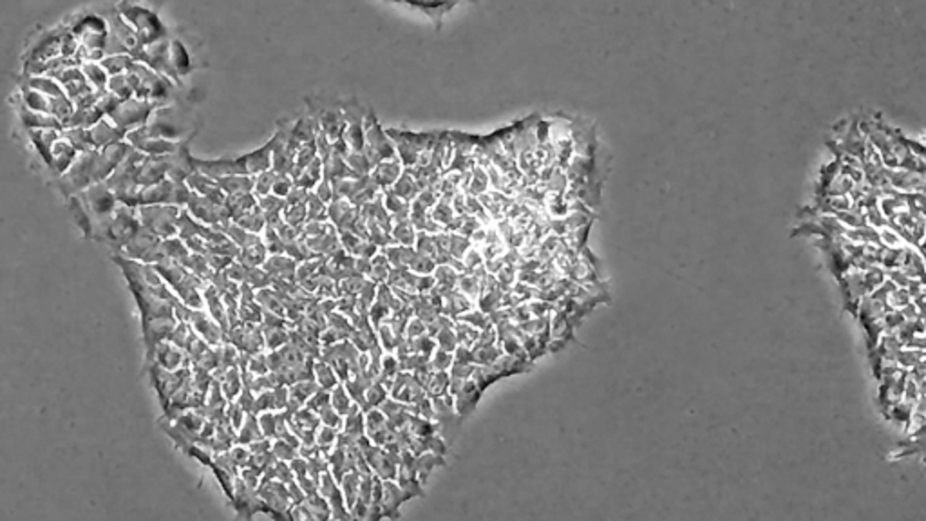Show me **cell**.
<instances>
[{
	"instance_id": "6da1fadb",
	"label": "cell",
	"mask_w": 926,
	"mask_h": 521,
	"mask_svg": "<svg viewBox=\"0 0 926 521\" xmlns=\"http://www.w3.org/2000/svg\"><path fill=\"white\" fill-rule=\"evenodd\" d=\"M116 8L123 19L132 26L141 47L167 37V29L159 20L156 10L145 4L143 0H122Z\"/></svg>"
},
{
	"instance_id": "7a4b0ae2",
	"label": "cell",
	"mask_w": 926,
	"mask_h": 521,
	"mask_svg": "<svg viewBox=\"0 0 926 521\" xmlns=\"http://www.w3.org/2000/svg\"><path fill=\"white\" fill-rule=\"evenodd\" d=\"M140 225L159 239L174 237L177 232L179 209L176 205H141L136 207Z\"/></svg>"
},
{
	"instance_id": "3957f363",
	"label": "cell",
	"mask_w": 926,
	"mask_h": 521,
	"mask_svg": "<svg viewBox=\"0 0 926 521\" xmlns=\"http://www.w3.org/2000/svg\"><path fill=\"white\" fill-rule=\"evenodd\" d=\"M140 228V219H138V212H136L134 207H127V205L120 203L116 210H114L111 221H109L104 245L111 246L113 250H116V254H120L123 246L131 241V237Z\"/></svg>"
},
{
	"instance_id": "277c9868",
	"label": "cell",
	"mask_w": 926,
	"mask_h": 521,
	"mask_svg": "<svg viewBox=\"0 0 926 521\" xmlns=\"http://www.w3.org/2000/svg\"><path fill=\"white\" fill-rule=\"evenodd\" d=\"M158 105L159 104H156V102L143 100V98H138V96H131V98L120 102V104L116 105V109L109 114L107 118L113 120L123 132H129L132 131V129L141 127V125H145V123L149 122L150 114L154 113V109H156Z\"/></svg>"
},
{
	"instance_id": "5b68a950",
	"label": "cell",
	"mask_w": 926,
	"mask_h": 521,
	"mask_svg": "<svg viewBox=\"0 0 926 521\" xmlns=\"http://www.w3.org/2000/svg\"><path fill=\"white\" fill-rule=\"evenodd\" d=\"M80 198V201L83 203L86 210L89 212L90 216V223L98 221V219H105L111 218L116 210L118 203L116 195L114 192L111 191L105 182L99 183H93L87 189L77 194ZM93 234V232H90Z\"/></svg>"
},
{
	"instance_id": "8992f818",
	"label": "cell",
	"mask_w": 926,
	"mask_h": 521,
	"mask_svg": "<svg viewBox=\"0 0 926 521\" xmlns=\"http://www.w3.org/2000/svg\"><path fill=\"white\" fill-rule=\"evenodd\" d=\"M120 254L129 259H134V261H141V263L149 264H156L163 261V259H167L165 257V250H163V239L154 236L152 232L145 230L143 227L131 237V241L123 246Z\"/></svg>"
},
{
	"instance_id": "52a82bcc",
	"label": "cell",
	"mask_w": 926,
	"mask_h": 521,
	"mask_svg": "<svg viewBox=\"0 0 926 521\" xmlns=\"http://www.w3.org/2000/svg\"><path fill=\"white\" fill-rule=\"evenodd\" d=\"M60 35L62 31H56V29L42 33L40 37L29 46L27 53L24 55V60H49L60 56Z\"/></svg>"
},
{
	"instance_id": "ba28073f",
	"label": "cell",
	"mask_w": 926,
	"mask_h": 521,
	"mask_svg": "<svg viewBox=\"0 0 926 521\" xmlns=\"http://www.w3.org/2000/svg\"><path fill=\"white\" fill-rule=\"evenodd\" d=\"M87 131H89V140L93 149H104V147L111 145L114 141L125 140V132L118 127L113 120L107 118V116L98 120V122H96L95 125H90Z\"/></svg>"
},
{
	"instance_id": "9c48e42d",
	"label": "cell",
	"mask_w": 926,
	"mask_h": 521,
	"mask_svg": "<svg viewBox=\"0 0 926 521\" xmlns=\"http://www.w3.org/2000/svg\"><path fill=\"white\" fill-rule=\"evenodd\" d=\"M167 177V158L165 156L145 154L136 170V179L140 186H149Z\"/></svg>"
},
{
	"instance_id": "30bf717a",
	"label": "cell",
	"mask_w": 926,
	"mask_h": 521,
	"mask_svg": "<svg viewBox=\"0 0 926 521\" xmlns=\"http://www.w3.org/2000/svg\"><path fill=\"white\" fill-rule=\"evenodd\" d=\"M78 150L69 143L65 138L60 134L58 140L54 141L53 147H51V163H49V170L54 174V176L58 177L62 176L65 170L72 165V161L77 159Z\"/></svg>"
},
{
	"instance_id": "8fae6325",
	"label": "cell",
	"mask_w": 926,
	"mask_h": 521,
	"mask_svg": "<svg viewBox=\"0 0 926 521\" xmlns=\"http://www.w3.org/2000/svg\"><path fill=\"white\" fill-rule=\"evenodd\" d=\"M183 360H185V357H183V349L177 348L176 344H172L170 340H163V342H159V344L156 346V349H154L152 362L156 364V366L163 367V369H167V371H176V369H179V367L183 366Z\"/></svg>"
},
{
	"instance_id": "7c38bea8",
	"label": "cell",
	"mask_w": 926,
	"mask_h": 521,
	"mask_svg": "<svg viewBox=\"0 0 926 521\" xmlns=\"http://www.w3.org/2000/svg\"><path fill=\"white\" fill-rule=\"evenodd\" d=\"M18 118L26 131L29 129H58L62 131L63 125L58 118H54L49 113H38V111L27 109L26 105L18 102Z\"/></svg>"
},
{
	"instance_id": "4fadbf2b",
	"label": "cell",
	"mask_w": 926,
	"mask_h": 521,
	"mask_svg": "<svg viewBox=\"0 0 926 521\" xmlns=\"http://www.w3.org/2000/svg\"><path fill=\"white\" fill-rule=\"evenodd\" d=\"M27 136H29V141H31V145L35 147V150L38 152L42 159H44V163L49 167L51 163V147L60 136L58 129H29L27 131Z\"/></svg>"
},
{
	"instance_id": "5bb4252c",
	"label": "cell",
	"mask_w": 926,
	"mask_h": 521,
	"mask_svg": "<svg viewBox=\"0 0 926 521\" xmlns=\"http://www.w3.org/2000/svg\"><path fill=\"white\" fill-rule=\"evenodd\" d=\"M168 56H170V64L177 77H185V74L190 73L192 62H190L189 51L183 46V42L172 40L170 47H168Z\"/></svg>"
},
{
	"instance_id": "9a60e30c",
	"label": "cell",
	"mask_w": 926,
	"mask_h": 521,
	"mask_svg": "<svg viewBox=\"0 0 926 521\" xmlns=\"http://www.w3.org/2000/svg\"><path fill=\"white\" fill-rule=\"evenodd\" d=\"M80 69L81 73H83V78H86L95 91H105L107 89L109 74L105 73V69L102 67L99 62H81Z\"/></svg>"
},
{
	"instance_id": "2e32d148",
	"label": "cell",
	"mask_w": 926,
	"mask_h": 521,
	"mask_svg": "<svg viewBox=\"0 0 926 521\" xmlns=\"http://www.w3.org/2000/svg\"><path fill=\"white\" fill-rule=\"evenodd\" d=\"M104 118V114L102 111L96 107V105H89V107H77L72 116L69 118L67 125L65 127H86L89 129L90 125H95L98 120Z\"/></svg>"
},
{
	"instance_id": "e0dca14e",
	"label": "cell",
	"mask_w": 926,
	"mask_h": 521,
	"mask_svg": "<svg viewBox=\"0 0 926 521\" xmlns=\"http://www.w3.org/2000/svg\"><path fill=\"white\" fill-rule=\"evenodd\" d=\"M20 104L31 111L49 113V96H45L44 93L31 89V87H20Z\"/></svg>"
},
{
	"instance_id": "ac0fdd59",
	"label": "cell",
	"mask_w": 926,
	"mask_h": 521,
	"mask_svg": "<svg viewBox=\"0 0 926 521\" xmlns=\"http://www.w3.org/2000/svg\"><path fill=\"white\" fill-rule=\"evenodd\" d=\"M107 91L114 93L120 100H127V98L134 96V87H132L131 74L129 73L111 74L107 80Z\"/></svg>"
},
{
	"instance_id": "d6986e66",
	"label": "cell",
	"mask_w": 926,
	"mask_h": 521,
	"mask_svg": "<svg viewBox=\"0 0 926 521\" xmlns=\"http://www.w3.org/2000/svg\"><path fill=\"white\" fill-rule=\"evenodd\" d=\"M132 60L134 58H132L131 53H116V55H105L104 58L99 60V64L105 69V73L111 77V74L127 73V69L131 67Z\"/></svg>"
},
{
	"instance_id": "ffe728a7",
	"label": "cell",
	"mask_w": 926,
	"mask_h": 521,
	"mask_svg": "<svg viewBox=\"0 0 926 521\" xmlns=\"http://www.w3.org/2000/svg\"><path fill=\"white\" fill-rule=\"evenodd\" d=\"M60 134H62V136L65 138V140H67L78 152L93 149L89 140V131H87L86 127H63L62 131H60Z\"/></svg>"
},
{
	"instance_id": "44dd1931",
	"label": "cell",
	"mask_w": 926,
	"mask_h": 521,
	"mask_svg": "<svg viewBox=\"0 0 926 521\" xmlns=\"http://www.w3.org/2000/svg\"><path fill=\"white\" fill-rule=\"evenodd\" d=\"M78 49H80V42H78V38L69 31V28H63L62 35H60V56H63V58H74Z\"/></svg>"
},
{
	"instance_id": "7402d4cb",
	"label": "cell",
	"mask_w": 926,
	"mask_h": 521,
	"mask_svg": "<svg viewBox=\"0 0 926 521\" xmlns=\"http://www.w3.org/2000/svg\"><path fill=\"white\" fill-rule=\"evenodd\" d=\"M120 102H122V100H120V98H118L114 93H111V91H107V89H105V91H102L98 95V100H96L95 105L98 107L99 111H102V114H104V116H109V114L116 109V105L120 104Z\"/></svg>"
}]
</instances>
